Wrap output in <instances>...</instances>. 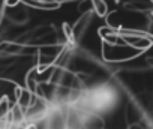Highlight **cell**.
Here are the masks:
<instances>
[{"label": "cell", "instance_id": "cell-1", "mask_svg": "<svg viewBox=\"0 0 153 129\" xmlns=\"http://www.w3.org/2000/svg\"><path fill=\"white\" fill-rule=\"evenodd\" d=\"M90 2H92V11H93V14L96 17H99V18H107V15L110 14L107 0H90Z\"/></svg>", "mask_w": 153, "mask_h": 129}]
</instances>
